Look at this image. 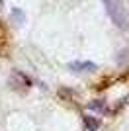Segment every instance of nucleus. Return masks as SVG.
Segmentation results:
<instances>
[{
    "mask_svg": "<svg viewBox=\"0 0 129 131\" xmlns=\"http://www.w3.org/2000/svg\"><path fill=\"white\" fill-rule=\"evenodd\" d=\"M104 6H106V12L107 16L113 20V24L119 27V29H127L129 27V16H127V10L121 0H102Z\"/></svg>",
    "mask_w": 129,
    "mask_h": 131,
    "instance_id": "obj_1",
    "label": "nucleus"
},
{
    "mask_svg": "<svg viewBox=\"0 0 129 131\" xmlns=\"http://www.w3.org/2000/svg\"><path fill=\"white\" fill-rule=\"evenodd\" d=\"M10 86L14 88V90H27V88L31 86V80L24 74V72H20V71H14L12 72V77H10Z\"/></svg>",
    "mask_w": 129,
    "mask_h": 131,
    "instance_id": "obj_2",
    "label": "nucleus"
},
{
    "mask_svg": "<svg viewBox=\"0 0 129 131\" xmlns=\"http://www.w3.org/2000/svg\"><path fill=\"white\" fill-rule=\"evenodd\" d=\"M69 67L72 71H96V65H94V63H80V61H74V63H70Z\"/></svg>",
    "mask_w": 129,
    "mask_h": 131,
    "instance_id": "obj_3",
    "label": "nucleus"
},
{
    "mask_svg": "<svg viewBox=\"0 0 129 131\" xmlns=\"http://www.w3.org/2000/svg\"><path fill=\"white\" fill-rule=\"evenodd\" d=\"M84 123H86V129L88 131H98V127H100V119L92 117V115H84Z\"/></svg>",
    "mask_w": 129,
    "mask_h": 131,
    "instance_id": "obj_4",
    "label": "nucleus"
},
{
    "mask_svg": "<svg viewBox=\"0 0 129 131\" xmlns=\"http://www.w3.org/2000/svg\"><path fill=\"white\" fill-rule=\"evenodd\" d=\"M12 18H14V20H20V22H24V14H22V12H18V10L12 12Z\"/></svg>",
    "mask_w": 129,
    "mask_h": 131,
    "instance_id": "obj_5",
    "label": "nucleus"
},
{
    "mask_svg": "<svg viewBox=\"0 0 129 131\" xmlns=\"http://www.w3.org/2000/svg\"><path fill=\"white\" fill-rule=\"evenodd\" d=\"M92 110H100V112H104V104L102 102H98V104H90Z\"/></svg>",
    "mask_w": 129,
    "mask_h": 131,
    "instance_id": "obj_6",
    "label": "nucleus"
}]
</instances>
